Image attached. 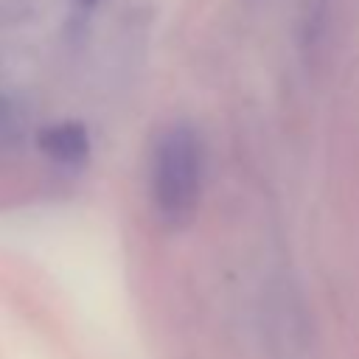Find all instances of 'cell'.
<instances>
[{
  "instance_id": "cell-3",
  "label": "cell",
  "mask_w": 359,
  "mask_h": 359,
  "mask_svg": "<svg viewBox=\"0 0 359 359\" xmlns=\"http://www.w3.org/2000/svg\"><path fill=\"white\" fill-rule=\"evenodd\" d=\"M104 0H70V17L79 22V20H87Z\"/></svg>"
},
{
  "instance_id": "cell-2",
  "label": "cell",
  "mask_w": 359,
  "mask_h": 359,
  "mask_svg": "<svg viewBox=\"0 0 359 359\" xmlns=\"http://www.w3.org/2000/svg\"><path fill=\"white\" fill-rule=\"evenodd\" d=\"M36 143H39V151L67 168V171H76L81 165H87L90 160V151H93V143H90V132L81 121H56V123H48L45 129H39L36 135Z\"/></svg>"
},
{
  "instance_id": "cell-1",
  "label": "cell",
  "mask_w": 359,
  "mask_h": 359,
  "mask_svg": "<svg viewBox=\"0 0 359 359\" xmlns=\"http://www.w3.org/2000/svg\"><path fill=\"white\" fill-rule=\"evenodd\" d=\"M149 194L157 216L168 224H185L202 194V143L191 123H168L149 160Z\"/></svg>"
}]
</instances>
